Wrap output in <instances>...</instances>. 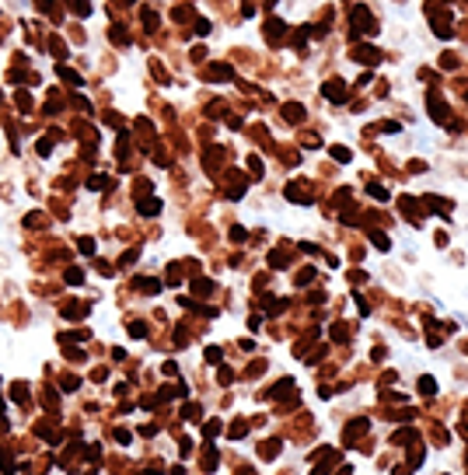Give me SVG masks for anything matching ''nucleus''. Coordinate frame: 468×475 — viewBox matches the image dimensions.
<instances>
[{"label":"nucleus","mask_w":468,"mask_h":475,"mask_svg":"<svg viewBox=\"0 0 468 475\" xmlns=\"http://www.w3.org/2000/svg\"><path fill=\"white\" fill-rule=\"evenodd\" d=\"M349 21L357 25V32H364V35H374L377 28H374V18L367 14V7H353L349 11Z\"/></svg>","instance_id":"f257e3e1"},{"label":"nucleus","mask_w":468,"mask_h":475,"mask_svg":"<svg viewBox=\"0 0 468 475\" xmlns=\"http://www.w3.org/2000/svg\"><path fill=\"white\" fill-rule=\"evenodd\" d=\"M63 318H67V322H84V318H88V307H84L81 301H70V304L63 307Z\"/></svg>","instance_id":"f03ea898"},{"label":"nucleus","mask_w":468,"mask_h":475,"mask_svg":"<svg viewBox=\"0 0 468 475\" xmlns=\"http://www.w3.org/2000/svg\"><path fill=\"white\" fill-rule=\"evenodd\" d=\"M322 91H325V98H332V102H342V98H346V88H342V81H329Z\"/></svg>","instance_id":"7ed1b4c3"},{"label":"nucleus","mask_w":468,"mask_h":475,"mask_svg":"<svg viewBox=\"0 0 468 475\" xmlns=\"http://www.w3.org/2000/svg\"><path fill=\"white\" fill-rule=\"evenodd\" d=\"M136 210L147 217V213H158L161 210V200H154V196H150V200H147V196H143V200H136Z\"/></svg>","instance_id":"20e7f679"},{"label":"nucleus","mask_w":468,"mask_h":475,"mask_svg":"<svg viewBox=\"0 0 468 475\" xmlns=\"http://www.w3.org/2000/svg\"><path fill=\"white\" fill-rule=\"evenodd\" d=\"M206 73H210V77H217V81H231V77H234V70H231V67H224V63H213Z\"/></svg>","instance_id":"39448f33"},{"label":"nucleus","mask_w":468,"mask_h":475,"mask_svg":"<svg viewBox=\"0 0 468 475\" xmlns=\"http://www.w3.org/2000/svg\"><path fill=\"white\" fill-rule=\"evenodd\" d=\"M60 77H63V81H67V84H70V88H81V84H84V81H81V73H73V70H70V67H67V63H63V67H60Z\"/></svg>","instance_id":"423d86ee"},{"label":"nucleus","mask_w":468,"mask_h":475,"mask_svg":"<svg viewBox=\"0 0 468 475\" xmlns=\"http://www.w3.org/2000/svg\"><path fill=\"white\" fill-rule=\"evenodd\" d=\"M353 53H357V60H360V63H374V60L381 56V53H377V49H370V46H357Z\"/></svg>","instance_id":"0eeeda50"},{"label":"nucleus","mask_w":468,"mask_h":475,"mask_svg":"<svg viewBox=\"0 0 468 475\" xmlns=\"http://www.w3.org/2000/svg\"><path fill=\"white\" fill-rule=\"evenodd\" d=\"M67 4H70V11H73L77 18H88V14H91V4H88V0H67Z\"/></svg>","instance_id":"6e6552de"},{"label":"nucleus","mask_w":468,"mask_h":475,"mask_svg":"<svg viewBox=\"0 0 468 475\" xmlns=\"http://www.w3.org/2000/svg\"><path fill=\"white\" fill-rule=\"evenodd\" d=\"M67 283H70V287H81V283H84V272L77 269V266H70V269H67Z\"/></svg>","instance_id":"1a4fd4ad"},{"label":"nucleus","mask_w":468,"mask_h":475,"mask_svg":"<svg viewBox=\"0 0 468 475\" xmlns=\"http://www.w3.org/2000/svg\"><path fill=\"white\" fill-rule=\"evenodd\" d=\"M77 248L84 255H95V238H77Z\"/></svg>","instance_id":"9d476101"},{"label":"nucleus","mask_w":468,"mask_h":475,"mask_svg":"<svg viewBox=\"0 0 468 475\" xmlns=\"http://www.w3.org/2000/svg\"><path fill=\"white\" fill-rule=\"evenodd\" d=\"M11 395H14V402H21V406L28 402V388H25V384H14V388H11Z\"/></svg>","instance_id":"9b49d317"},{"label":"nucleus","mask_w":468,"mask_h":475,"mask_svg":"<svg viewBox=\"0 0 468 475\" xmlns=\"http://www.w3.org/2000/svg\"><path fill=\"white\" fill-rule=\"evenodd\" d=\"M0 468H4V475H11V472H14V461L7 458V451H4V447H0Z\"/></svg>","instance_id":"f8f14e48"},{"label":"nucleus","mask_w":468,"mask_h":475,"mask_svg":"<svg viewBox=\"0 0 468 475\" xmlns=\"http://www.w3.org/2000/svg\"><path fill=\"white\" fill-rule=\"evenodd\" d=\"M136 287H140V290H147V294H158V290H161V283H158V280H140Z\"/></svg>","instance_id":"ddd939ff"},{"label":"nucleus","mask_w":468,"mask_h":475,"mask_svg":"<svg viewBox=\"0 0 468 475\" xmlns=\"http://www.w3.org/2000/svg\"><path fill=\"white\" fill-rule=\"evenodd\" d=\"M67 339H70V342H84V339H88V332H84V329H77V332L63 336V342H67Z\"/></svg>","instance_id":"4468645a"},{"label":"nucleus","mask_w":468,"mask_h":475,"mask_svg":"<svg viewBox=\"0 0 468 475\" xmlns=\"http://www.w3.org/2000/svg\"><path fill=\"white\" fill-rule=\"evenodd\" d=\"M143 332H147V325H143V322H133V325H130V336H136V339H143Z\"/></svg>","instance_id":"2eb2a0df"},{"label":"nucleus","mask_w":468,"mask_h":475,"mask_svg":"<svg viewBox=\"0 0 468 475\" xmlns=\"http://www.w3.org/2000/svg\"><path fill=\"white\" fill-rule=\"evenodd\" d=\"M266 28H269V38H280V32H283V25H280V21H269Z\"/></svg>","instance_id":"dca6fc26"},{"label":"nucleus","mask_w":468,"mask_h":475,"mask_svg":"<svg viewBox=\"0 0 468 475\" xmlns=\"http://www.w3.org/2000/svg\"><path fill=\"white\" fill-rule=\"evenodd\" d=\"M332 157H335V161H349V150L346 147H332Z\"/></svg>","instance_id":"f3484780"},{"label":"nucleus","mask_w":468,"mask_h":475,"mask_svg":"<svg viewBox=\"0 0 468 475\" xmlns=\"http://www.w3.org/2000/svg\"><path fill=\"white\" fill-rule=\"evenodd\" d=\"M182 416H185V419H196V416H200V406H192V402H189V406L182 409Z\"/></svg>","instance_id":"a211bd4d"},{"label":"nucleus","mask_w":468,"mask_h":475,"mask_svg":"<svg viewBox=\"0 0 468 475\" xmlns=\"http://www.w3.org/2000/svg\"><path fill=\"white\" fill-rule=\"evenodd\" d=\"M63 388H67V391H77V388H81V381L70 374V377H63Z\"/></svg>","instance_id":"6ab92c4d"},{"label":"nucleus","mask_w":468,"mask_h":475,"mask_svg":"<svg viewBox=\"0 0 468 475\" xmlns=\"http://www.w3.org/2000/svg\"><path fill=\"white\" fill-rule=\"evenodd\" d=\"M115 441H119V444H130V430L119 426V430H115Z\"/></svg>","instance_id":"aec40b11"},{"label":"nucleus","mask_w":468,"mask_h":475,"mask_svg":"<svg viewBox=\"0 0 468 475\" xmlns=\"http://www.w3.org/2000/svg\"><path fill=\"white\" fill-rule=\"evenodd\" d=\"M196 35H210V21L200 18V21H196Z\"/></svg>","instance_id":"412c9836"},{"label":"nucleus","mask_w":468,"mask_h":475,"mask_svg":"<svg viewBox=\"0 0 468 475\" xmlns=\"http://www.w3.org/2000/svg\"><path fill=\"white\" fill-rule=\"evenodd\" d=\"M206 360H210V364H217V360H220V349H217V346H210V349H206Z\"/></svg>","instance_id":"4be33fe9"},{"label":"nucleus","mask_w":468,"mask_h":475,"mask_svg":"<svg viewBox=\"0 0 468 475\" xmlns=\"http://www.w3.org/2000/svg\"><path fill=\"white\" fill-rule=\"evenodd\" d=\"M210 290H213V283H206V280L196 283V294H210Z\"/></svg>","instance_id":"5701e85b"},{"label":"nucleus","mask_w":468,"mask_h":475,"mask_svg":"<svg viewBox=\"0 0 468 475\" xmlns=\"http://www.w3.org/2000/svg\"><path fill=\"white\" fill-rule=\"evenodd\" d=\"M161 371H165V374H168V377H175V374H178V364H171V360H168V364H165V367H161Z\"/></svg>","instance_id":"b1692460"},{"label":"nucleus","mask_w":468,"mask_h":475,"mask_svg":"<svg viewBox=\"0 0 468 475\" xmlns=\"http://www.w3.org/2000/svg\"><path fill=\"white\" fill-rule=\"evenodd\" d=\"M203 465H206V468H213V465H217V451H206V458H203Z\"/></svg>","instance_id":"393cba45"},{"label":"nucleus","mask_w":468,"mask_h":475,"mask_svg":"<svg viewBox=\"0 0 468 475\" xmlns=\"http://www.w3.org/2000/svg\"><path fill=\"white\" fill-rule=\"evenodd\" d=\"M38 7H42V11H53V0H42V4H38Z\"/></svg>","instance_id":"a878e982"},{"label":"nucleus","mask_w":468,"mask_h":475,"mask_svg":"<svg viewBox=\"0 0 468 475\" xmlns=\"http://www.w3.org/2000/svg\"><path fill=\"white\" fill-rule=\"evenodd\" d=\"M126 4H133V0H126Z\"/></svg>","instance_id":"bb28decb"}]
</instances>
